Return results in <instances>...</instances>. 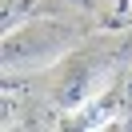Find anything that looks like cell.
<instances>
[{
	"label": "cell",
	"mask_w": 132,
	"mask_h": 132,
	"mask_svg": "<svg viewBox=\"0 0 132 132\" xmlns=\"http://www.w3.org/2000/svg\"><path fill=\"white\" fill-rule=\"evenodd\" d=\"M128 60H132V32L120 36V40H108V36L104 40H92V44L80 40L68 52L64 68H60V80L52 88V104L68 108V112L92 104Z\"/></svg>",
	"instance_id": "1"
},
{
	"label": "cell",
	"mask_w": 132,
	"mask_h": 132,
	"mask_svg": "<svg viewBox=\"0 0 132 132\" xmlns=\"http://www.w3.org/2000/svg\"><path fill=\"white\" fill-rule=\"evenodd\" d=\"M84 40V28L76 16H32L20 28L4 32V72H32L52 60H60L64 52H72Z\"/></svg>",
	"instance_id": "2"
},
{
	"label": "cell",
	"mask_w": 132,
	"mask_h": 132,
	"mask_svg": "<svg viewBox=\"0 0 132 132\" xmlns=\"http://www.w3.org/2000/svg\"><path fill=\"white\" fill-rule=\"evenodd\" d=\"M56 12V16H108L116 12V0H44V12Z\"/></svg>",
	"instance_id": "3"
}]
</instances>
